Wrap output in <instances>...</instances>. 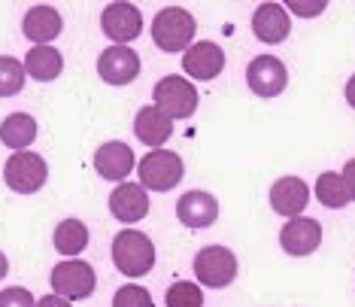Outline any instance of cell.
<instances>
[{"label":"cell","instance_id":"2e32d148","mask_svg":"<svg viewBox=\"0 0 355 307\" xmlns=\"http://www.w3.org/2000/svg\"><path fill=\"white\" fill-rule=\"evenodd\" d=\"M176 216L185 229H207L219 219V201L207 192H185L176 201Z\"/></svg>","mask_w":355,"mask_h":307},{"label":"cell","instance_id":"cb8c5ba5","mask_svg":"<svg viewBox=\"0 0 355 307\" xmlns=\"http://www.w3.org/2000/svg\"><path fill=\"white\" fill-rule=\"evenodd\" d=\"M25 88V64L12 55H0V98H12Z\"/></svg>","mask_w":355,"mask_h":307},{"label":"cell","instance_id":"7a4b0ae2","mask_svg":"<svg viewBox=\"0 0 355 307\" xmlns=\"http://www.w3.org/2000/svg\"><path fill=\"white\" fill-rule=\"evenodd\" d=\"M112 262L125 277H143L155 265V247L143 231H119L112 240Z\"/></svg>","mask_w":355,"mask_h":307},{"label":"cell","instance_id":"f546056e","mask_svg":"<svg viewBox=\"0 0 355 307\" xmlns=\"http://www.w3.org/2000/svg\"><path fill=\"white\" fill-rule=\"evenodd\" d=\"M37 307H73L67 301V298H58V295H46V298H40Z\"/></svg>","mask_w":355,"mask_h":307},{"label":"cell","instance_id":"5bb4252c","mask_svg":"<svg viewBox=\"0 0 355 307\" xmlns=\"http://www.w3.org/2000/svg\"><path fill=\"white\" fill-rule=\"evenodd\" d=\"M310 204V189L301 176H282V180L273 183L270 189V207L277 210L279 216H288V219H297L304 213V207Z\"/></svg>","mask_w":355,"mask_h":307},{"label":"cell","instance_id":"d6986e66","mask_svg":"<svg viewBox=\"0 0 355 307\" xmlns=\"http://www.w3.org/2000/svg\"><path fill=\"white\" fill-rule=\"evenodd\" d=\"M134 134L140 143L152 149H161V143L173 134V119H167L158 107H143L134 119Z\"/></svg>","mask_w":355,"mask_h":307},{"label":"cell","instance_id":"4dcf8cb0","mask_svg":"<svg viewBox=\"0 0 355 307\" xmlns=\"http://www.w3.org/2000/svg\"><path fill=\"white\" fill-rule=\"evenodd\" d=\"M346 101H349V107H355V76L346 83Z\"/></svg>","mask_w":355,"mask_h":307},{"label":"cell","instance_id":"1f68e13d","mask_svg":"<svg viewBox=\"0 0 355 307\" xmlns=\"http://www.w3.org/2000/svg\"><path fill=\"white\" fill-rule=\"evenodd\" d=\"M6 271H10V262H6V256H3V253H0V280H3V277H6Z\"/></svg>","mask_w":355,"mask_h":307},{"label":"cell","instance_id":"ac0fdd59","mask_svg":"<svg viewBox=\"0 0 355 307\" xmlns=\"http://www.w3.org/2000/svg\"><path fill=\"white\" fill-rule=\"evenodd\" d=\"M252 31H255L258 40H264V43H282V40L288 37V31H292V22H288L286 6L261 3L252 13Z\"/></svg>","mask_w":355,"mask_h":307},{"label":"cell","instance_id":"3957f363","mask_svg":"<svg viewBox=\"0 0 355 307\" xmlns=\"http://www.w3.org/2000/svg\"><path fill=\"white\" fill-rule=\"evenodd\" d=\"M155 107L164 113L167 119H189L198 110V88L185 76H164L152 88Z\"/></svg>","mask_w":355,"mask_h":307},{"label":"cell","instance_id":"4316f807","mask_svg":"<svg viewBox=\"0 0 355 307\" xmlns=\"http://www.w3.org/2000/svg\"><path fill=\"white\" fill-rule=\"evenodd\" d=\"M0 307H37V301H34V295H31L28 289L10 286V289L0 292Z\"/></svg>","mask_w":355,"mask_h":307},{"label":"cell","instance_id":"ba28073f","mask_svg":"<svg viewBox=\"0 0 355 307\" xmlns=\"http://www.w3.org/2000/svg\"><path fill=\"white\" fill-rule=\"evenodd\" d=\"M246 83L258 98H277V94H282V88L288 85L286 64L273 58V55H258L246 67Z\"/></svg>","mask_w":355,"mask_h":307},{"label":"cell","instance_id":"484cf974","mask_svg":"<svg viewBox=\"0 0 355 307\" xmlns=\"http://www.w3.org/2000/svg\"><path fill=\"white\" fill-rule=\"evenodd\" d=\"M112 307H155V304H152L149 289L137 286V283H128V286H122L112 295Z\"/></svg>","mask_w":355,"mask_h":307},{"label":"cell","instance_id":"f1b7e54d","mask_svg":"<svg viewBox=\"0 0 355 307\" xmlns=\"http://www.w3.org/2000/svg\"><path fill=\"white\" fill-rule=\"evenodd\" d=\"M288 10H297V15H316L319 10H325V3H288Z\"/></svg>","mask_w":355,"mask_h":307},{"label":"cell","instance_id":"7c38bea8","mask_svg":"<svg viewBox=\"0 0 355 307\" xmlns=\"http://www.w3.org/2000/svg\"><path fill=\"white\" fill-rule=\"evenodd\" d=\"M110 213L119 222H140L149 213V195L140 183H119L110 195Z\"/></svg>","mask_w":355,"mask_h":307},{"label":"cell","instance_id":"5b68a950","mask_svg":"<svg viewBox=\"0 0 355 307\" xmlns=\"http://www.w3.org/2000/svg\"><path fill=\"white\" fill-rule=\"evenodd\" d=\"M52 289L58 298H67V301H83L94 292L98 286V277H94V268L83 258H67V262L55 265L52 268Z\"/></svg>","mask_w":355,"mask_h":307},{"label":"cell","instance_id":"6da1fadb","mask_svg":"<svg viewBox=\"0 0 355 307\" xmlns=\"http://www.w3.org/2000/svg\"><path fill=\"white\" fill-rule=\"evenodd\" d=\"M195 15L185 13L182 6H167L152 22V40L161 52H185L195 40Z\"/></svg>","mask_w":355,"mask_h":307},{"label":"cell","instance_id":"7402d4cb","mask_svg":"<svg viewBox=\"0 0 355 307\" xmlns=\"http://www.w3.org/2000/svg\"><path fill=\"white\" fill-rule=\"evenodd\" d=\"M88 247V229L79 219H64L55 229V249L61 256H79Z\"/></svg>","mask_w":355,"mask_h":307},{"label":"cell","instance_id":"83f0119b","mask_svg":"<svg viewBox=\"0 0 355 307\" xmlns=\"http://www.w3.org/2000/svg\"><path fill=\"white\" fill-rule=\"evenodd\" d=\"M340 180H343V185H346V192H349V201H355V158L346 161Z\"/></svg>","mask_w":355,"mask_h":307},{"label":"cell","instance_id":"9c48e42d","mask_svg":"<svg viewBox=\"0 0 355 307\" xmlns=\"http://www.w3.org/2000/svg\"><path fill=\"white\" fill-rule=\"evenodd\" d=\"M101 28L110 40H116L119 46H125V43H131V40L140 37L143 13L137 10L134 3H110L107 10L101 13Z\"/></svg>","mask_w":355,"mask_h":307},{"label":"cell","instance_id":"8992f818","mask_svg":"<svg viewBox=\"0 0 355 307\" xmlns=\"http://www.w3.org/2000/svg\"><path fill=\"white\" fill-rule=\"evenodd\" d=\"M46 176H49V167H46V158H40L37 152H12V158H6L3 180L19 195L40 192L46 185Z\"/></svg>","mask_w":355,"mask_h":307},{"label":"cell","instance_id":"ffe728a7","mask_svg":"<svg viewBox=\"0 0 355 307\" xmlns=\"http://www.w3.org/2000/svg\"><path fill=\"white\" fill-rule=\"evenodd\" d=\"M34 137H37V122L28 113H12V116H6L0 122V140L15 152H25V147L34 143Z\"/></svg>","mask_w":355,"mask_h":307},{"label":"cell","instance_id":"8fae6325","mask_svg":"<svg viewBox=\"0 0 355 307\" xmlns=\"http://www.w3.org/2000/svg\"><path fill=\"white\" fill-rule=\"evenodd\" d=\"M98 74L103 83H110V85H128L140 74V58H137V52L128 49V46H110L98 58Z\"/></svg>","mask_w":355,"mask_h":307},{"label":"cell","instance_id":"30bf717a","mask_svg":"<svg viewBox=\"0 0 355 307\" xmlns=\"http://www.w3.org/2000/svg\"><path fill=\"white\" fill-rule=\"evenodd\" d=\"M225 67V52L219 43H209V40H200V43L189 46L182 55V70L191 79H216Z\"/></svg>","mask_w":355,"mask_h":307},{"label":"cell","instance_id":"44dd1931","mask_svg":"<svg viewBox=\"0 0 355 307\" xmlns=\"http://www.w3.org/2000/svg\"><path fill=\"white\" fill-rule=\"evenodd\" d=\"M61 70H64V58L52 46H34V49L25 55V74L40 79V83H52Z\"/></svg>","mask_w":355,"mask_h":307},{"label":"cell","instance_id":"603a6c76","mask_svg":"<svg viewBox=\"0 0 355 307\" xmlns=\"http://www.w3.org/2000/svg\"><path fill=\"white\" fill-rule=\"evenodd\" d=\"M316 198H319L325 207H331V210L349 204V192H346L340 174H334V171H325V174H322L319 180H316Z\"/></svg>","mask_w":355,"mask_h":307},{"label":"cell","instance_id":"4fadbf2b","mask_svg":"<svg viewBox=\"0 0 355 307\" xmlns=\"http://www.w3.org/2000/svg\"><path fill=\"white\" fill-rule=\"evenodd\" d=\"M319 244H322V225L316 219H306V216L288 219V225L279 231V247L288 256H310L313 249H319Z\"/></svg>","mask_w":355,"mask_h":307},{"label":"cell","instance_id":"e0dca14e","mask_svg":"<svg viewBox=\"0 0 355 307\" xmlns=\"http://www.w3.org/2000/svg\"><path fill=\"white\" fill-rule=\"evenodd\" d=\"M61 28H64V22L55 6H31L25 13V22H21L25 37L37 46H49L52 40L61 34Z\"/></svg>","mask_w":355,"mask_h":307},{"label":"cell","instance_id":"52a82bcc","mask_svg":"<svg viewBox=\"0 0 355 307\" xmlns=\"http://www.w3.org/2000/svg\"><path fill=\"white\" fill-rule=\"evenodd\" d=\"M195 277L209 289H222L237 277V256L228 247H204L195 256Z\"/></svg>","mask_w":355,"mask_h":307},{"label":"cell","instance_id":"277c9868","mask_svg":"<svg viewBox=\"0 0 355 307\" xmlns=\"http://www.w3.org/2000/svg\"><path fill=\"white\" fill-rule=\"evenodd\" d=\"M182 158L171 149H152L140 158L137 174H140L143 189H155V192H171L176 183L182 180Z\"/></svg>","mask_w":355,"mask_h":307},{"label":"cell","instance_id":"d4e9b609","mask_svg":"<svg viewBox=\"0 0 355 307\" xmlns=\"http://www.w3.org/2000/svg\"><path fill=\"white\" fill-rule=\"evenodd\" d=\"M167 307H204V292H200V286L195 283H173L171 289H167Z\"/></svg>","mask_w":355,"mask_h":307},{"label":"cell","instance_id":"9a60e30c","mask_svg":"<svg viewBox=\"0 0 355 307\" xmlns=\"http://www.w3.org/2000/svg\"><path fill=\"white\" fill-rule=\"evenodd\" d=\"M134 152L128 143L122 140H110L94 152V171H98L103 180H112V183H122L128 174L134 171Z\"/></svg>","mask_w":355,"mask_h":307}]
</instances>
